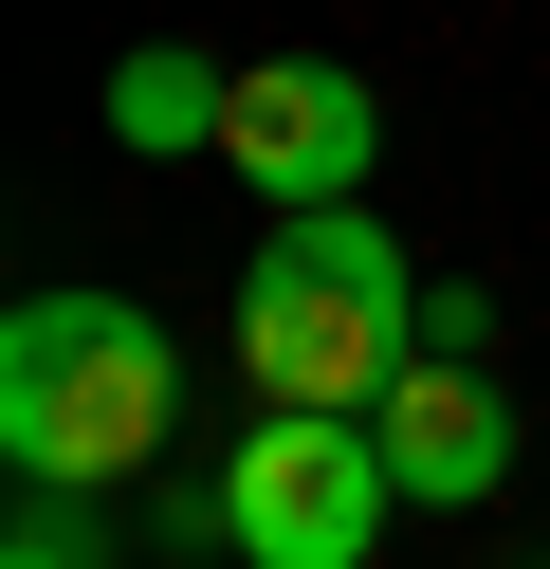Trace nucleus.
Listing matches in <instances>:
<instances>
[{
    "label": "nucleus",
    "instance_id": "obj_1",
    "mask_svg": "<svg viewBox=\"0 0 550 569\" xmlns=\"http://www.w3.org/2000/svg\"><path fill=\"white\" fill-rule=\"evenodd\" d=\"M183 441V331L129 295H19L0 312V459L19 496H129Z\"/></svg>",
    "mask_w": 550,
    "mask_h": 569
},
{
    "label": "nucleus",
    "instance_id": "obj_2",
    "mask_svg": "<svg viewBox=\"0 0 550 569\" xmlns=\"http://www.w3.org/2000/svg\"><path fill=\"white\" fill-rule=\"evenodd\" d=\"M403 368H422V276H403V239L367 221V202L257 239V276H239V386H257V405L367 422Z\"/></svg>",
    "mask_w": 550,
    "mask_h": 569
},
{
    "label": "nucleus",
    "instance_id": "obj_3",
    "mask_svg": "<svg viewBox=\"0 0 550 569\" xmlns=\"http://www.w3.org/2000/svg\"><path fill=\"white\" fill-rule=\"evenodd\" d=\"M220 551H257V569H367L386 551V515H403V478H386V441L367 422H312V405H257V441H220Z\"/></svg>",
    "mask_w": 550,
    "mask_h": 569
},
{
    "label": "nucleus",
    "instance_id": "obj_4",
    "mask_svg": "<svg viewBox=\"0 0 550 569\" xmlns=\"http://www.w3.org/2000/svg\"><path fill=\"white\" fill-rule=\"evenodd\" d=\"M367 148H386V92H367L349 56H257L239 111H220V166H239L276 221H330V202L367 184Z\"/></svg>",
    "mask_w": 550,
    "mask_h": 569
},
{
    "label": "nucleus",
    "instance_id": "obj_5",
    "mask_svg": "<svg viewBox=\"0 0 550 569\" xmlns=\"http://www.w3.org/2000/svg\"><path fill=\"white\" fill-rule=\"evenodd\" d=\"M367 441H386V478H403V515H477V496L513 478V405H496V368H403L386 405H367Z\"/></svg>",
    "mask_w": 550,
    "mask_h": 569
},
{
    "label": "nucleus",
    "instance_id": "obj_6",
    "mask_svg": "<svg viewBox=\"0 0 550 569\" xmlns=\"http://www.w3.org/2000/svg\"><path fill=\"white\" fill-rule=\"evenodd\" d=\"M220 111H239V74H220V56H183V38L110 56V148H220Z\"/></svg>",
    "mask_w": 550,
    "mask_h": 569
},
{
    "label": "nucleus",
    "instance_id": "obj_7",
    "mask_svg": "<svg viewBox=\"0 0 550 569\" xmlns=\"http://www.w3.org/2000/svg\"><path fill=\"white\" fill-rule=\"evenodd\" d=\"M0 569H110L92 496H19V532H0Z\"/></svg>",
    "mask_w": 550,
    "mask_h": 569
},
{
    "label": "nucleus",
    "instance_id": "obj_8",
    "mask_svg": "<svg viewBox=\"0 0 550 569\" xmlns=\"http://www.w3.org/2000/svg\"><path fill=\"white\" fill-rule=\"evenodd\" d=\"M422 349H440V368H477V349H496V295H477V276H422Z\"/></svg>",
    "mask_w": 550,
    "mask_h": 569
},
{
    "label": "nucleus",
    "instance_id": "obj_9",
    "mask_svg": "<svg viewBox=\"0 0 550 569\" xmlns=\"http://www.w3.org/2000/svg\"><path fill=\"white\" fill-rule=\"evenodd\" d=\"M532 569H550V551H532Z\"/></svg>",
    "mask_w": 550,
    "mask_h": 569
}]
</instances>
